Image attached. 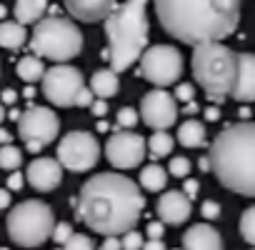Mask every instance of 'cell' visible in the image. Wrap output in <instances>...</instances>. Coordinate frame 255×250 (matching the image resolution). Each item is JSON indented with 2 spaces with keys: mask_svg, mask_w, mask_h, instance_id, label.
<instances>
[{
  "mask_svg": "<svg viewBox=\"0 0 255 250\" xmlns=\"http://www.w3.org/2000/svg\"><path fill=\"white\" fill-rule=\"evenodd\" d=\"M145 210V195L135 180L120 173H98L88 178L78 193V218L100 235L133 230Z\"/></svg>",
  "mask_w": 255,
  "mask_h": 250,
  "instance_id": "6da1fadb",
  "label": "cell"
},
{
  "mask_svg": "<svg viewBox=\"0 0 255 250\" xmlns=\"http://www.w3.org/2000/svg\"><path fill=\"white\" fill-rule=\"evenodd\" d=\"M155 13L168 35L195 48L238 30L240 0H155Z\"/></svg>",
  "mask_w": 255,
  "mask_h": 250,
  "instance_id": "7a4b0ae2",
  "label": "cell"
},
{
  "mask_svg": "<svg viewBox=\"0 0 255 250\" xmlns=\"http://www.w3.org/2000/svg\"><path fill=\"white\" fill-rule=\"evenodd\" d=\"M210 173L238 195L255 198V120L228 125L208 150Z\"/></svg>",
  "mask_w": 255,
  "mask_h": 250,
  "instance_id": "3957f363",
  "label": "cell"
},
{
  "mask_svg": "<svg viewBox=\"0 0 255 250\" xmlns=\"http://www.w3.org/2000/svg\"><path fill=\"white\" fill-rule=\"evenodd\" d=\"M148 0H125L115 5V10L105 18V38L108 50H103V58L110 60V68L123 73L133 63L140 60V55L148 48Z\"/></svg>",
  "mask_w": 255,
  "mask_h": 250,
  "instance_id": "277c9868",
  "label": "cell"
},
{
  "mask_svg": "<svg viewBox=\"0 0 255 250\" xmlns=\"http://www.w3.org/2000/svg\"><path fill=\"white\" fill-rule=\"evenodd\" d=\"M190 65L208 100L220 105L225 98L233 95V88L238 83L240 58L233 48L223 45V40H208V43L195 45Z\"/></svg>",
  "mask_w": 255,
  "mask_h": 250,
  "instance_id": "5b68a950",
  "label": "cell"
},
{
  "mask_svg": "<svg viewBox=\"0 0 255 250\" xmlns=\"http://www.w3.org/2000/svg\"><path fill=\"white\" fill-rule=\"evenodd\" d=\"M30 50L53 63H68L83 53V33L73 20L50 15L35 23V30L30 35Z\"/></svg>",
  "mask_w": 255,
  "mask_h": 250,
  "instance_id": "8992f818",
  "label": "cell"
},
{
  "mask_svg": "<svg viewBox=\"0 0 255 250\" xmlns=\"http://www.w3.org/2000/svg\"><path fill=\"white\" fill-rule=\"evenodd\" d=\"M5 228L15 245L38 248L48 238H53L55 215H53V208L43 200H23L8 213Z\"/></svg>",
  "mask_w": 255,
  "mask_h": 250,
  "instance_id": "52a82bcc",
  "label": "cell"
},
{
  "mask_svg": "<svg viewBox=\"0 0 255 250\" xmlns=\"http://www.w3.org/2000/svg\"><path fill=\"white\" fill-rule=\"evenodd\" d=\"M60 133V118L45 105H30L18 120V135L23 138L28 153H40Z\"/></svg>",
  "mask_w": 255,
  "mask_h": 250,
  "instance_id": "ba28073f",
  "label": "cell"
},
{
  "mask_svg": "<svg viewBox=\"0 0 255 250\" xmlns=\"http://www.w3.org/2000/svg\"><path fill=\"white\" fill-rule=\"evenodd\" d=\"M58 160L70 173H88L100 160V143L88 130H70L58 143Z\"/></svg>",
  "mask_w": 255,
  "mask_h": 250,
  "instance_id": "9c48e42d",
  "label": "cell"
},
{
  "mask_svg": "<svg viewBox=\"0 0 255 250\" xmlns=\"http://www.w3.org/2000/svg\"><path fill=\"white\" fill-rule=\"evenodd\" d=\"M183 73V55L173 45H153L140 55V75L155 88L175 85Z\"/></svg>",
  "mask_w": 255,
  "mask_h": 250,
  "instance_id": "30bf717a",
  "label": "cell"
},
{
  "mask_svg": "<svg viewBox=\"0 0 255 250\" xmlns=\"http://www.w3.org/2000/svg\"><path fill=\"white\" fill-rule=\"evenodd\" d=\"M40 83H43V95L58 108L78 105V98L85 88L83 73L68 63H55L50 70H45Z\"/></svg>",
  "mask_w": 255,
  "mask_h": 250,
  "instance_id": "8fae6325",
  "label": "cell"
},
{
  "mask_svg": "<svg viewBox=\"0 0 255 250\" xmlns=\"http://www.w3.org/2000/svg\"><path fill=\"white\" fill-rule=\"evenodd\" d=\"M145 155H148V140L138 133L123 130V128H115V133L105 143V158L118 170L138 168L145 160Z\"/></svg>",
  "mask_w": 255,
  "mask_h": 250,
  "instance_id": "7c38bea8",
  "label": "cell"
},
{
  "mask_svg": "<svg viewBox=\"0 0 255 250\" xmlns=\"http://www.w3.org/2000/svg\"><path fill=\"white\" fill-rule=\"evenodd\" d=\"M140 118L153 130H168L178 120V98L165 88H155L140 100Z\"/></svg>",
  "mask_w": 255,
  "mask_h": 250,
  "instance_id": "4fadbf2b",
  "label": "cell"
},
{
  "mask_svg": "<svg viewBox=\"0 0 255 250\" xmlns=\"http://www.w3.org/2000/svg\"><path fill=\"white\" fill-rule=\"evenodd\" d=\"M25 178L38 193H50L63 183V163L58 158H35L28 165Z\"/></svg>",
  "mask_w": 255,
  "mask_h": 250,
  "instance_id": "5bb4252c",
  "label": "cell"
},
{
  "mask_svg": "<svg viewBox=\"0 0 255 250\" xmlns=\"http://www.w3.org/2000/svg\"><path fill=\"white\" fill-rule=\"evenodd\" d=\"M193 213V200L183 190H168L158 198V218L165 225H183Z\"/></svg>",
  "mask_w": 255,
  "mask_h": 250,
  "instance_id": "9a60e30c",
  "label": "cell"
},
{
  "mask_svg": "<svg viewBox=\"0 0 255 250\" xmlns=\"http://www.w3.org/2000/svg\"><path fill=\"white\" fill-rule=\"evenodd\" d=\"M115 0H65V10L80 23L105 20L115 10Z\"/></svg>",
  "mask_w": 255,
  "mask_h": 250,
  "instance_id": "2e32d148",
  "label": "cell"
},
{
  "mask_svg": "<svg viewBox=\"0 0 255 250\" xmlns=\"http://www.w3.org/2000/svg\"><path fill=\"white\" fill-rule=\"evenodd\" d=\"M238 83L230 98L238 103H255V53H238Z\"/></svg>",
  "mask_w": 255,
  "mask_h": 250,
  "instance_id": "e0dca14e",
  "label": "cell"
},
{
  "mask_svg": "<svg viewBox=\"0 0 255 250\" xmlns=\"http://www.w3.org/2000/svg\"><path fill=\"white\" fill-rule=\"evenodd\" d=\"M183 250H223V238L213 225L198 223L183 233Z\"/></svg>",
  "mask_w": 255,
  "mask_h": 250,
  "instance_id": "ac0fdd59",
  "label": "cell"
},
{
  "mask_svg": "<svg viewBox=\"0 0 255 250\" xmlns=\"http://www.w3.org/2000/svg\"><path fill=\"white\" fill-rule=\"evenodd\" d=\"M90 90L95 93V98H113V95H118V90H120V78H118V70H113V68H100V70H95L93 73V78H90Z\"/></svg>",
  "mask_w": 255,
  "mask_h": 250,
  "instance_id": "d6986e66",
  "label": "cell"
},
{
  "mask_svg": "<svg viewBox=\"0 0 255 250\" xmlns=\"http://www.w3.org/2000/svg\"><path fill=\"white\" fill-rule=\"evenodd\" d=\"M48 13V0H15V20L23 25L40 23Z\"/></svg>",
  "mask_w": 255,
  "mask_h": 250,
  "instance_id": "ffe728a7",
  "label": "cell"
},
{
  "mask_svg": "<svg viewBox=\"0 0 255 250\" xmlns=\"http://www.w3.org/2000/svg\"><path fill=\"white\" fill-rule=\"evenodd\" d=\"M28 40V30L18 20H0V48L18 50Z\"/></svg>",
  "mask_w": 255,
  "mask_h": 250,
  "instance_id": "44dd1931",
  "label": "cell"
},
{
  "mask_svg": "<svg viewBox=\"0 0 255 250\" xmlns=\"http://www.w3.org/2000/svg\"><path fill=\"white\" fill-rule=\"evenodd\" d=\"M178 143L183 148H200L205 145V125L198 120H185L178 125Z\"/></svg>",
  "mask_w": 255,
  "mask_h": 250,
  "instance_id": "7402d4cb",
  "label": "cell"
},
{
  "mask_svg": "<svg viewBox=\"0 0 255 250\" xmlns=\"http://www.w3.org/2000/svg\"><path fill=\"white\" fill-rule=\"evenodd\" d=\"M15 73H18V78L23 83H38V80H43V75H45L43 58L40 55H25V58H20L18 65H15Z\"/></svg>",
  "mask_w": 255,
  "mask_h": 250,
  "instance_id": "603a6c76",
  "label": "cell"
},
{
  "mask_svg": "<svg viewBox=\"0 0 255 250\" xmlns=\"http://www.w3.org/2000/svg\"><path fill=\"white\" fill-rule=\"evenodd\" d=\"M165 185H168V170L160 168L158 163L145 165V168L140 170V188H143V190L158 193V190H163Z\"/></svg>",
  "mask_w": 255,
  "mask_h": 250,
  "instance_id": "cb8c5ba5",
  "label": "cell"
},
{
  "mask_svg": "<svg viewBox=\"0 0 255 250\" xmlns=\"http://www.w3.org/2000/svg\"><path fill=\"white\" fill-rule=\"evenodd\" d=\"M173 145H175V138L170 135V133H165V130H155L153 135H150V140H148V155L150 158H168L170 153H173Z\"/></svg>",
  "mask_w": 255,
  "mask_h": 250,
  "instance_id": "d4e9b609",
  "label": "cell"
},
{
  "mask_svg": "<svg viewBox=\"0 0 255 250\" xmlns=\"http://www.w3.org/2000/svg\"><path fill=\"white\" fill-rule=\"evenodd\" d=\"M23 165V150L15 145H0V168L3 170H18Z\"/></svg>",
  "mask_w": 255,
  "mask_h": 250,
  "instance_id": "484cf974",
  "label": "cell"
},
{
  "mask_svg": "<svg viewBox=\"0 0 255 250\" xmlns=\"http://www.w3.org/2000/svg\"><path fill=\"white\" fill-rule=\"evenodd\" d=\"M240 235L245 243L255 245V205H250L243 215H240Z\"/></svg>",
  "mask_w": 255,
  "mask_h": 250,
  "instance_id": "4316f807",
  "label": "cell"
},
{
  "mask_svg": "<svg viewBox=\"0 0 255 250\" xmlns=\"http://www.w3.org/2000/svg\"><path fill=\"white\" fill-rule=\"evenodd\" d=\"M138 110L135 108H130V105H128V108H120L118 110V118H115V128H123V130H130L133 128V125L138 123Z\"/></svg>",
  "mask_w": 255,
  "mask_h": 250,
  "instance_id": "83f0119b",
  "label": "cell"
},
{
  "mask_svg": "<svg viewBox=\"0 0 255 250\" xmlns=\"http://www.w3.org/2000/svg\"><path fill=\"white\" fill-rule=\"evenodd\" d=\"M63 250H95V243H93V238H88L83 233H73L70 240L63 245Z\"/></svg>",
  "mask_w": 255,
  "mask_h": 250,
  "instance_id": "f1b7e54d",
  "label": "cell"
},
{
  "mask_svg": "<svg viewBox=\"0 0 255 250\" xmlns=\"http://www.w3.org/2000/svg\"><path fill=\"white\" fill-rule=\"evenodd\" d=\"M120 240H123V248H125V250H143V245H145V243H143V235H140L135 228L128 230V233H123Z\"/></svg>",
  "mask_w": 255,
  "mask_h": 250,
  "instance_id": "f546056e",
  "label": "cell"
},
{
  "mask_svg": "<svg viewBox=\"0 0 255 250\" xmlns=\"http://www.w3.org/2000/svg\"><path fill=\"white\" fill-rule=\"evenodd\" d=\"M168 173L175 175V178H188V173H190V160H188V158H173Z\"/></svg>",
  "mask_w": 255,
  "mask_h": 250,
  "instance_id": "4dcf8cb0",
  "label": "cell"
},
{
  "mask_svg": "<svg viewBox=\"0 0 255 250\" xmlns=\"http://www.w3.org/2000/svg\"><path fill=\"white\" fill-rule=\"evenodd\" d=\"M70 235H73V228H70V223H55L53 240H55L58 245H65V243L70 240Z\"/></svg>",
  "mask_w": 255,
  "mask_h": 250,
  "instance_id": "1f68e13d",
  "label": "cell"
},
{
  "mask_svg": "<svg viewBox=\"0 0 255 250\" xmlns=\"http://www.w3.org/2000/svg\"><path fill=\"white\" fill-rule=\"evenodd\" d=\"M200 213H203L205 220H215V218H220V205H218L215 200H205V203L200 205Z\"/></svg>",
  "mask_w": 255,
  "mask_h": 250,
  "instance_id": "d6a6232c",
  "label": "cell"
},
{
  "mask_svg": "<svg viewBox=\"0 0 255 250\" xmlns=\"http://www.w3.org/2000/svg\"><path fill=\"white\" fill-rule=\"evenodd\" d=\"M175 98H178L180 103H190V100L195 98L193 85H190V83H180V85H178V90H175Z\"/></svg>",
  "mask_w": 255,
  "mask_h": 250,
  "instance_id": "836d02e7",
  "label": "cell"
},
{
  "mask_svg": "<svg viewBox=\"0 0 255 250\" xmlns=\"http://www.w3.org/2000/svg\"><path fill=\"white\" fill-rule=\"evenodd\" d=\"M98 250H125V248H123V240L118 235H105V240Z\"/></svg>",
  "mask_w": 255,
  "mask_h": 250,
  "instance_id": "e575fe53",
  "label": "cell"
},
{
  "mask_svg": "<svg viewBox=\"0 0 255 250\" xmlns=\"http://www.w3.org/2000/svg\"><path fill=\"white\" fill-rule=\"evenodd\" d=\"M198 180H193V178H185V183H183V193L193 200V198H198Z\"/></svg>",
  "mask_w": 255,
  "mask_h": 250,
  "instance_id": "d590c367",
  "label": "cell"
},
{
  "mask_svg": "<svg viewBox=\"0 0 255 250\" xmlns=\"http://www.w3.org/2000/svg\"><path fill=\"white\" fill-rule=\"evenodd\" d=\"M90 110H93V115H95V118H103V115L108 113V103H105V98H98V100H93Z\"/></svg>",
  "mask_w": 255,
  "mask_h": 250,
  "instance_id": "8d00e7d4",
  "label": "cell"
},
{
  "mask_svg": "<svg viewBox=\"0 0 255 250\" xmlns=\"http://www.w3.org/2000/svg\"><path fill=\"white\" fill-rule=\"evenodd\" d=\"M163 233H165V223L160 220H153L150 225H148V238H163Z\"/></svg>",
  "mask_w": 255,
  "mask_h": 250,
  "instance_id": "74e56055",
  "label": "cell"
},
{
  "mask_svg": "<svg viewBox=\"0 0 255 250\" xmlns=\"http://www.w3.org/2000/svg\"><path fill=\"white\" fill-rule=\"evenodd\" d=\"M23 183H25L23 173H10V178H8V188H10V190H20Z\"/></svg>",
  "mask_w": 255,
  "mask_h": 250,
  "instance_id": "f35d334b",
  "label": "cell"
},
{
  "mask_svg": "<svg viewBox=\"0 0 255 250\" xmlns=\"http://www.w3.org/2000/svg\"><path fill=\"white\" fill-rule=\"evenodd\" d=\"M143 250H165V243H163V238H150L143 245Z\"/></svg>",
  "mask_w": 255,
  "mask_h": 250,
  "instance_id": "ab89813d",
  "label": "cell"
},
{
  "mask_svg": "<svg viewBox=\"0 0 255 250\" xmlns=\"http://www.w3.org/2000/svg\"><path fill=\"white\" fill-rule=\"evenodd\" d=\"M0 100H3L5 105H13V103L18 100V93H15L13 88H5V90H3V95H0Z\"/></svg>",
  "mask_w": 255,
  "mask_h": 250,
  "instance_id": "60d3db41",
  "label": "cell"
},
{
  "mask_svg": "<svg viewBox=\"0 0 255 250\" xmlns=\"http://www.w3.org/2000/svg\"><path fill=\"white\" fill-rule=\"evenodd\" d=\"M10 205V188H0V210Z\"/></svg>",
  "mask_w": 255,
  "mask_h": 250,
  "instance_id": "b9f144b4",
  "label": "cell"
},
{
  "mask_svg": "<svg viewBox=\"0 0 255 250\" xmlns=\"http://www.w3.org/2000/svg\"><path fill=\"white\" fill-rule=\"evenodd\" d=\"M195 113H200V108H198V103H195V100H190V103H185V115H195Z\"/></svg>",
  "mask_w": 255,
  "mask_h": 250,
  "instance_id": "7bdbcfd3",
  "label": "cell"
},
{
  "mask_svg": "<svg viewBox=\"0 0 255 250\" xmlns=\"http://www.w3.org/2000/svg\"><path fill=\"white\" fill-rule=\"evenodd\" d=\"M13 140V135L8 133V130H3V128H0V145H8Z\"/></svg>",
  "mask_w": 255,
  "mask_h": 250,
  "instance_id": "ee69618b",
  "label": "cell"
},
{
  "mask_svg": "<svg viewBox=\"0 0 255 250\" xmlns=\"http://www.w3.org/2000/svg\"><path fill=\"white\" fill-rule=\"evenodd\" d=\"M205 118H208V120H218V118H220L218 108H208V110H205Z\"/></svg>",
  "mask_w": 255,
  "mask_h": 250,
  "instance_id": "f6af8a7d",
  "label": "cell"
},
{
  "mask_svg": "<svg viewBox=\"0 0 255 250\" xmlns=\"http://www.w3.org/2000/svg\"><path fill=\"white\" fill-rule=\"evenodd\" d=\"M5 118H8V110H5V103H3V100H0V123H3Z\"/></svg>",
  "mask_w": 255,
  "mask_h": 250,
  "instance_id": "bcb514c9",
  "label": "cell"
},
{
  "mask_svg": "<svg viewBox=\"0 0 255 250\" xmlns=\"http://www.w3.org/2000/svg\"><path fill=\"white\" fill-rule=\"evenodd\" d=\"M20 115H23L20 110H10V113H8V118H13V120H20Z\"/></svg>",
  "mask_w": 255,
  "mask_h": 250,
  "instance_id": "7dc6e473",
  "label": "cell"
},
{
  "mask_svg": "<svg viewBox=\"0 0 255 250\" xmlns=\"http://www.w3.org/2000/svg\"><path fill=\"white\" fill-rule=\"evenodd\" d=\"M33 95H35V90H33L30 83H28V88H25V98H33Z\"/></svg>",
  "mask_w": 255,
  "mask_h": 250,
  "instance_id": "c3c4849f",
  "label": "cell"
},
{
  "mask_svg": "<svg viewBox=\"0 0 255 250\" xmlns=\"http://www.w3.org/2000/svg\"><path fill=\"white\" fill-rule=\"evenodd\" d=\"M3 18H5V8H3V5H0V20H3Z\"/></svg>",
  "mask_w": 255,
  "mask_h": 250,
  "instance_id": "681fc988",
  "label": "cell"
},
{
  "mask_svg": "<svg viewBox=\"0 0 255 250\" xmlns=\"http://www.w3.org/2000/svg\"><path fill=\"white\" fill-rule=\"evenodd\" d=\"M0 250H8V248H0Z\"/></svg>",
  "mask_w": 255,
  "mask_h": 250,
  "instance_id": "f907efd6",
  "label": "cell"
},
{
  "mask_svg": "<svg viewBox=\"0 0 255 250\" xmlns=\"http://www.w3.org/2000/svg\"><path fill=\"white\" fill-rule=\"evenodd\" d=\"M250 250H255V245H253V248H250Z\"/></svg>",
  "mask_w": 255,
  "mask_h": 250,
  "instance_id": "816d5d0a",
  "label": "cell"
}]
</instances>
